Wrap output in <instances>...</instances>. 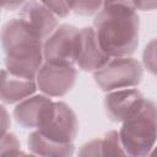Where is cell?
<instances>
[{
    "instance_id": "obj_1",
    "label": "cell",
    "mask_w": 157,
    "mask_h": 157,
    "mask_svg": "<svg viewBox=\"0 0 157 157\" xmlns=\"http://www.w3.org/2000/svg\"><path fill=\"white\" fill-rule=\"evenodd\" d=\"M93 29L109 56H129L139 45L140 18L136 10L124 4H103L96 13Z\"/></svg>"
},
{
    "instance_id": "obj_2",
    "label": "cell",
    "mask_w": 157,
    "mask_h": 157,
    "mask_svg": "<svg viewBox=\"0 0 157 157\" xmlns=\"http://www.w3.org/2000/svg\"><path fill=\"white\" fill-rule=\"evenodd\" d=\"M5 66L10 72L36 78L43 64V40H40L18 17L9 20L0 33Z\"/></svg>"
},
{
    "instance_id": "obj_3",
    "label": "cell",
    "mask_w": 157,
    "mask_h": 157,
    "mask_svg": "<svg viewBox=\"0 0 157 157\" xmlns=\"http://www.w3.org/2000/svg\"><path fill=\"white\" fill-rule=\"evenodd\" d=\"M156 105L145 99L142 107L121 123L119 139L125 155L144 157L150 155L156 142Z\"/></svg>"
},
{
    "instance_id": "obj_4",
    "label": "cell",
    "mask_w": 157,
    "mask_h": 157,
    "mask_svg": "<svg viewBox=\"0 0 157 157\" xmlns=\"http://www.w3.org/2000/svg\"><path fill=\"white\" fill-rule=\"evenodd\" d=\"M142 76L141 64L130 55L110 58L101 69L93 72L94 82L104 92L136 87L141 83Z\"/></svg>"
},
{
    "instance_id": "obj_5",
    "label": "cell",
    "mask_w": 157,
    "mask_h": 157,
    "mask_svg": "<svg viewBox=\"0 0 157 157\" xmlns=\"http://www.w3.org/2000/svg\"><path fill=\"white\" fill-rule=\"evenodd\" d=\"M81 43L80 29L72 25H60L43 42V59L45 63L75 65Z\"/></svg>"
},
{
    "instance_id": "obj_6",
    "label": "cell",
    "mask_w": 157,
    "mask_h": 157,
    "mask_svg": "<svg viewBox=\"0 0 157 157\" xmlns=\"http://www.w3.org/2000/svg\"><path fill=\"white\" fill-rule=\"evenodd\" d=\"M77 71L72 65L45 63L36 75L37 88L48 97H63L71 91L76 82Z\"/></svg>"
},
{
    "instance_id": "obj_7",
    "label": "cell",
    "mask_w": 157,
    "mask_h": 157,
    "mask_svg": "<svg viewBox=\"0 0 157 157\" xmlns=\"http://www.w3.org/2000/svg\"><path fill=\"white\" fill-rule=\"evenodd\" d=\"M54 113V101L45 94H36L18 102L13 109V118L26 129H42Z\"/></svg>"
},
{
    "instance_id": "obj_8",
    "label": "cell",
    "mask_w": 157,
    "mask_h": 157,
    "mask_svg": "<svg viewBox=\"0 0 157 157\" xmlns=\"http://www.w3.org/2000/svg\"><path fill=\"white\" fill-rule=\"evenodd\" d=\"M39 131L58 142H74L78 132V121L75 112L65 102H54V113Z\"/></svg>"
},
{
    "instance_id": "obj_9",
    "label": "cell",
    "mask_w": 157,
    "mask_h": 157,
    "mask_svg": "<svg viewBox=\"0 0 157 157\" xmlns=\"http://www.w3.org/2000/svg\"><path fill=\"white\" fill-rule=\"evenodd\" d=\"M145 99L144 94L136 88L115 90L108 92L104 97V109L112 121L123 123L142 107Z\"/></svg>"
},
{
    "instance_id": "obj_10",
    "label": "cell",
    "mask_w": 157,
    "mask_h": 157,
    "mask_svg": "<svg viewBox=\"0 0 157 157\" xmlns=\"http://www.w3.org/2000/svg\"><path fill=\"white\" fill-rule=\"evenodd\" d=\"M20 18L43 42L58 27L56 16L37 0H29L28 2L23 4L20 12Z\"/></svg>"
},
{
    "instance_id": "obj_11",
    "label": "cell",
    "mask_w": 157,
    "mask_h": 157,
    "mask_svg": "<svg viewBox=\"0 0 157 157\" xmlns=\"http://www.w3.org/2000/svg\"><path fill=\"white\" fill-rule=\"evenodd\" d=\"M81 43L76 64L82 71L94 72L101 69L112 56L102 48L93 27H83L80 29Z\"/></svg>"
},
{
    "instance_id": "obj_12",
    "label": "cell",
    "mask_w": 157,
    "mask_h": 157,
    "mask_svg": "<svg viewBox=\"0 0 157 157\" xmlns=\"http://www.w3.org/2000/svg\"><path fill=\"white\" fill-rule=\"evenodd\" d=\"M36 90V78L18 76L6 69L0 71V99L4 103H18L32 96Z\"/></svg>"
},
{
    "instance_id": "obj_13",
    "label": "cell",
    "mask_w": 157,
    "mask_h": 157,
    "mask_svg": "<svg viewBox=\"0 0 157 157\" xmlns=\"http://www.w3.org/2000/svg\"><path fill=\"white\" fill-rule=\"evenodd\" d=\"M27 145L33 155L38 156H53V157H67L72 156L75 152L74 142L63 144L52 140L43 135L39 130H34L28 135Z\"/></svg>"
},
{
    "instance_id": "obj_14",
    "label": "cell",
    "mask_w": 157,
    "mask_h": 157,
    "mask_svg": "<svg viewBox=\"0 0 157 157\" xmlns=\"http://www.w3.org/2000/svg\"><path fill=\"white\" fill-rule=\"evenodd\" d=\"M80 156H125V151L120 144L119 132L110 130L101 139H94L85 144L80 152Z\"/></svg>"
},
{
    "instance_id": "obj_15",
    "label": "cell",
    "mask_w": 157,
    "mask_h": 157,
    "mask_svg": "<svg viewBox=\"0 0 157 157\" xmlns=\"http://www.w3.org/2000/svg\"><path fill=\"white\" fill-rule=\"evenodd\" d=\"M70 12L81 16L96 15L103 6V0H66Z\"/></svg>"
},
{
    "instance_id": "obj_16",
    "label": "cell",
    "mask_w": 157,
    "mask_h": 157,
    "mask_svg": "<svg viewBox=\"0 0 157 157\" xmlns=\"http://www.w3.org/2000/svg\"><path fill=\"white\" fill-rule=\"evenodd\" d=\"M9 155H22L21 152V144L15 134L6 132L0 137V156H9Z\"/></svg>"
},
{
    "instance_id": "obj_17",
    "label": "cell",
    "mask_w": 157,
    "mask_h": 157,
    "mask_svg": "<svg viewBox=\"0 0 157 157\" xmlns=\"http://www.w3.org/2000/svg\"><path fill=\"white\" fill-rule=\"evenodd\" d=\"M142 63L144 66L151 72H156V42L152 39L145 48L144 54H142Z\"/></svg>"
},
{
    "instance_id": "obj_18",
    "label": "cell",
    "mask_w": 157,
    "mask_h": 157,
    "mask_svg": "<svg viewBox=\"0 0 157 157\" xmlns=\"http://www.w3.org/2000/svg\"><path fill=\"white\" fill-rule=\"evenodd\" d=\"M44 6H47L56 17H66L70 13L66 0H39Z\"/></svg>"
},
{
    "instance_id": "obj_19",
    "label": "cell",
    "mask_w": 157,
    "mask_h": 157,
    "mask_svg": "<svg viewBox=\"0 0 157 157\" xmlns=\"http://www.w3.org/2000/svg\"><path fill=\"white\" fill-rule=\"evenodd\" d=\"M130 4L135 10L153 11L156 10L157 0H130Z\"/></svg>"
},
{
    "instance_id": "obj_20",
    "label": "cell",
    "mask_w": 157,
    "mask_h": 157,
    "mask_svg": "<svg viewBox=\"0 0 157 157\" xmlns=\"http://www.w3.org/2000/svg\"><path fill=\"white\" fill-rule=\"evenodd\" d=\"M10 126H11L10 114L6 110V108L0 104V137L9 131Z\"/></svg>"
},
{
    "instance_id": "obj_21",
    "label": "cell",
    "mask_w": 157,
    "mask_h": 157,
    "mask_svg": "<svg viewBox=\"0 0 157 157\" xmlns=\"http://www.w3.org/2000/svg\"><path fill=\"white\" fill-rule=\"evenodd\" d=\"M26 0H0V7L1 10H9V11H13L20 9V6H22L25 4Z\"/></svg>"
},
{
    "instance_id": "obj_22",
    "label": "cell",
    "mask_w": 157,
    "mask_h": 157,
    "mask_svg": "<svg viewBox=\"0 0 157 157\" xmlns=\"http://www.w3.org/2000/svg\"><path fill=\"white\" fill-rule=\"evenodd\" d=\"M103 4H124V5L131 6L130 0H103ZM131 7H132V6H131Z\"/></svg>"
},
{
    "instance_id": "obj_23",
    "label": "cell",
    "mask_w": 157,
    "mask_h": 157,
    "mask_svg": "<svg viewBox=\"0 0 157 157\" xmlns=\"http://www.w3.org/2000/svg\"><path fill=\"white\" fill-rule=\"evenodd\" d=\"M0 11H1V7H0Z\"/></svg>"
}]
</instances>
